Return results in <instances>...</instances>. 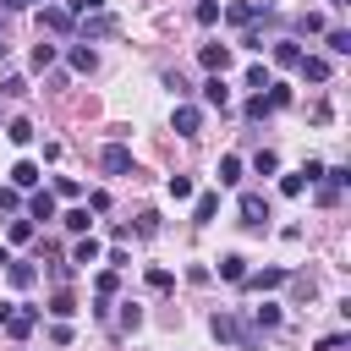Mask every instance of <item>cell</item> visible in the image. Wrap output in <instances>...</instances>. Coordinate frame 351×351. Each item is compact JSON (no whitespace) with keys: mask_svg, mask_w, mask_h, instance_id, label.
<instances>
[{"mask_svg":"<svg viewBox=\"0 0 351 351\" xmlns=\"http://www.w3.org/2000/svg\"><path fill=\"white\" fill-rule=\"evenodd\" d=\"M208 329H214V340H225V346H236V351H252V346H258V329H247L236 313H214Z\"/></svg>","mask_w":351,"mask_h":351,"instance_id":"1","label":"cell"},{"mask_svg":"<svg viewBox=\"0 0 351 351\" xmlns=\"http://www.w3.org/2000/svg\"><path fill=\"white\" fill-rule=\"evenodd\" d=\"M99 170L104 176H132V148L126 143H104L99 148Z\"/></svg>","mask_w":351,"mask_h":351,"instance_id":"2","label":"cell"},{"mask_svg":"<svg viewBox=\"0 0 351 351\" xmlns=\"http://www.w3.org/2000/svg\"><path fill=\"white\" fill-rule=\"evenodd\" d=\"M236 208H241V225H247V230H263V225H269V197H263V192H241Z\"/></svg>","mask_w":351,"mask_h":351,"instance_id":"3","label":"cell"},{"mask_svg":"<svg viewBox=\"0 0 351 351\" xmlns=\"http://www.w3.org/2000/svg\"><path fill=\"white\" fill-rule=\"evenodd\" d=\"M285 280H291V269H247V274H241V285L258 291V296H263V291H280Z\"/></svg>","mask_w":351,"mask_h":351,"instance_id":"4","label":"cell"},{"mask_svg":"<svg viewBox=\"0 0 351 351\" xmlns=\"http://www.w3.org/2000/svg\"><path fill=\"white\" fill-rule=\"evenodd\" d=\"M33 324H38V307H22V302H11V313H5V335L11 340H22V335H33Z\"/></svg>","mask_w":351,"mask_h":351,"instance_id":"5","label":"cell"},{"mask_svg":"<svg viewBox=\"0 0 351 351\" xmlns=\"http://www.w3.org/2000/svg\"><path fill=\"white\" fill-rule=\"evenodd\" d=\"M38 27H44V33H77V16H71L66 5H44V11H38Z\"/></svg>","mask_w":351,"mask_h":351,"instance_id":"6","label":"cell"},{"mask_svg":"<svg viewBox=\"0 0 351 351\" xmlns=\"http://www.w3.org/2000/svg\"><path fill=\"white\" fill-rule=\"evenodd\" d=\"M170 126H176V137H197V126H203V110H197V104H176Z\"/></svg>","mask_w":351,"mask_h":351,"instance_id":"7","label":"cell"},{"mask_svg":"<svg viewBox=\"0 0 351 351\" xmlns=\"http://www.w3.org/2000/svg\"><path fill=\"white\" fill-rule=\"evenodd\" d=\"M77 33H82V44H93V38H110V33H115V16H104V11H93L88 22H77Z\"/></svg>","mask_w":351,"mask_h":351,"instance_id":"8","label":"cell"},{"mask_svg":"<svg viewBox=\"0 0 351 351\" xmlns=\"http://www.w3.org/2000/svg\"><path fill=\"white\" fill-rule=\"evenodd\" d=\"M66 66H71V71H77V77H88V71H93V66H99V55H93V44H82V38H77V44H71V49H66Z\"/></svg>","mask_w":351,"mask_h":351,"instance_id":"9","label":"cell"},{"mask_svg":"<svg viewBox=\"0 0 351 351\" xmlns=\"http://www.w3.org/2000/svg\"><path fill=\"white\" fill-rule=\"evenodd\" d=\"M263 11H269V5H263V0H236V5H225V16H230V22H236V27H247V22H258V16H263Z\"/></svg>","mask_w":351,"mask_h":351,"instance_id":"10","label":"cell"},{"mask_svg":"<svg viewBox=\"0 0 351 351\" xmlns=\"http://www.w3.org/2000/svg\"><path fill=\"white\" fill-rule=\"evenodd\" d=\"M197 60H203V71H219V77H225L230 49H225V44H203V49H197Z\"/></svg>","mask_w":351,"mask_h":351,"instance_id":"11","label":"cell"},{"mask_svg":"<svg viewBox=\"0 0 351 351\" xmlns=\"http://www.w3.org/2000/svg\"><path fill=\"white\" fill-rule=\"evenodd\" d=\"M203 104H214V110H225V104H230V88H225V77H219V71H208V82H203Z\"/></svg>","mask_w":351,"mask_h":351,"instance_id":"12","label":"cell"},{"mask_svg":"<svg viewBox=\"0 0 351 351\" xmlns=\"http://www.w3.org/2000/svg\"><path fill=\"white\" fill-rule=\"evenodd\" d=\"M11 186H16V192H33V186H38V165H33V159H16V165H11Z\"/></svg>","mask_w":351,"mask_h":351,"instance_id":"13","label":"cell"},{"mask_svg":"<svg viewBox=\"0 0 351 351\" xmlns=\"http://www.w3.org/2000/svg\"><path fill=\"white\" fill-rule=\"evenodd\" d=\"M296 71H302L307 82H329V60H324V55H302V60H296Z\"/></svg>","mask_w":351,"mask_h":351,"instance_id":"14","label":"cell"},{"mask_svg":"<svg viewBox=\"0 0 351 351\" xmlns=\"http://www.w3.org/2000/svg\"><path fill=\"white\" fill-rule=\"evenodd\" d=\"M241 274H247V258H241V252H225V258H219V280L241 285Z\"/></svg>","mask_w":351,"mask_h":351,"instance_id":"15","label":"cell"},{"mask_svg":"<svg viewBox=\"0 0 351 351\" xmlns=\"http://www.w3.org/2000/svg\"><path fill=\"white\" fill-rule=\"evenodd\" d=\"M302 60V44L296 38H274V66H296Z\"/></svg>","mask_w":351,"mask_h":351,"instance_id":"16","label":"cell"},{"mask_svg":"<svg viewBox=\"0 0 351 351\" xmlns=\"http://www.w3.org/2000/svg\"><path fill=\"white\" fill-rule=\"evenodd\" d=\"M27 214L33 219H55V192H33L27 197Z\"/></svg>","mask_w":351,"mask_h":351,"instance_id":"17","label":"cell"},{"mask_svg":"<svg viewBox=\"0 0 351 351\" xmlns=\"http://www.w3.org/2000/svg\"><path fill=\"white\" fill-rule=\"evenodd\" d=\"M214 214H219V192H203V197L192 203V219H197V225H208Z\"/></svg>","mask_w":351,"mask_h":351,"instance_id":"18","label":"cell"},{"mask_svg":"<svg viewBox=\"0 0 351 351\" xmlns=\"http://www.w3.org/2000/svg\"><path fill=\"white\" fill-rule=\"evenodd\" d=\"M214 176H219V186H236V181H241V159H236V154H225Z\"/></svg>","mask_w":351,"mask_h":351,"instance_id":"19","label":"cell"},{"mask_svg":"<svg viewBox=\"0 0 351 351\" xmlns=\"http://www.w3.org/2000/svg\"><path fill=\"white\" fill-rule=\"evenodd\" d=\"M99 252H104V247H99L93 236H82V241L71 247V263H99Z\"/></svg>","mask_w":351,"mask_h":351,"instance_id":"20","label":"cell"},{"mask_svg":"<svg viewBox=\"0 0 351 351\" xmlns=\"http://www.w3.org/2000/svg\"><path fill=\"white\" fill-rule=\"evenodd\" d=\"M5 274H11V285H16V291H27V285L38 280V269H33V263H5Z\"/></svg>","mask_w":351,"mask_h":351,"instance_id":"21","label":"cell"},{"mask_svg":"<svg viewBox=\"0 0 351 351\" xmlns=\"http://www.w3.org/2000/svg\"><path fill=\"white\" fill-rule=\"evenodd\" d=\"M55 60H60V49H55V44H33V71H49Z\"/></svg>","mask_w":351,"mask_h":351,"instance_id":"22","label":"cell"},{"mask_svg":"<svg viewBox=\"0 0 351 351\" xmlns=\"http://www.w3.org/2000/svg\"><path fill=\"white\" fill-rule=\"evenodd\" d=\"M5 137H11L16 148H27V143H33V121H22V115H16V121L5 126Z\"/></svg>","mask_w":351,"mask_h":351,"instance_id":"23","label":"cell"},{"mask_svg":"<svg viewBox=\"0 0 351 351\" xmlns=\"http://www.w3.org/2000/svg\"><path fill=\"white\" fill-rule=\"evenodd\" d=\"M137 324H143V307H137V302H121V318H115V329L126 335V329H137Z\"/></svg>","mask_w":351,"mask_h":351,"instance_id":"24","label":"cell"},{"mask_svg":"<svg viewBox=\"0 0 351 351\" xmlns=\"http://www.w3.org/2000/svg\"><path fill=\"white\" fill-rule=\"evenodd\" d=\"M252 170H258V176H274V170H280V154H274V148L252 154Z\"/></svg>","mask_w":351,"mask_h":351,"instance_id":"25","label":"cell"},{"mask_svg":"<svg viewBox=\"0 0 351 351\" xmlns=\"http://www.w3.org/2000/svg\"><path fill=\"white\" fill-rule=\"evenodd\" d=\"M49 313H55V318H71V313H77V296H71V291H55Z\"/></svg>","mask_w":351,"mask_h":351,"instance_id":"26","label":"cell"},{"mask_svg":"<svg viewBox=\"0 0 351 351\" xmlns=\"http://www.w3.org/2000/svg\"><path fill=\"white\" fill-rule=\"evenodd\" d=\"M252 324H258V329H274V324H280V307H274V302L252 307Z\"/></svg>","mask_w":351,"mask_h":351,"instance_id":"27","label":"cell"},{"mask_svg":"<svg viewBox=\"0 0 351 351\" xmlns=\"http://www.w3.org/2000/svg\"><path fill=\"white\" fill-rule=\"evenodd\" d=\"M280 192H285V197H302V192H307V176H302V170H291V176L280 181Z\"/></svg>","mask_w":351,"mask_h":351,"instance_id":"28","label":"cell"},{"mask_svg":"<svg viewBox=\"0 0 351 351\" xmlns=\"http://www.w3.org/2000/svg\"><path fill=\"white\" fill-rule=\"evenodd\" d=\"M197 22L214 27V22H219V0H197Z\"/></svg>","mask_w":351,"mask_h":351,"instance_id":"29","label":"cell"},{"mask_svg":"<svg viewBox=\"0 0 351 351\" xmlns=\"http://www.w3.org/2000/svg\"><path fill=\"white\" fill-rule=\"evenodd\" d=\"M269 110H274V104H269V93H252V99H247V115H252V121H263Z\"/></svg>","mask_w":351,"mask_h":351,"instance_id":"30","label":"cell"},{"mask_svg":"<svg viewBox=\"0 0 351 351\" xmlns=\"http://www.w3.org/2000/svg\"><path fill=\"white\" fill-rule=\"evenodd\" d=\"M324 181L340 192V186H351V170H346V165H329V170H324Z\"/></svg>","mask_w":351,"mask_h":351,"instance_id":"31","label":"cell"},{"mask_svg":"<svg viewBox=\"0 0 351 351\" xmlns=\"http://www.w3.org/2000/svg\"><path fill=\"white\" fill-rule=\"evenodd\" d=\"M296 27H302V33H324V16H318V11H302Z\"/></svg>","mask_w":351,"mask_h":351,"instance_id":"32","label":"cell"},{"mask_svg":"<svg viewBox=\"0 0 351 351\" xmlns=\"http://www.w3.org/2000/svg\"><path fill=\"white\" fill-rule=\"evenodd\" d=\"M329 49H335V55H351V33L335 27V33H329Z\"/></svg>","mask_w":351,"mask_h":351,"instance_id":"33","label":"cell"},{"mask_svg":"<svg viewBox=\"0 0 351 351\" xmlns=\"http://www.w3.org/2000/svg\"><path fill=\"white\" fill-rule=\"evenodd\" d=\"M0 93H5V99H22V93H27V77H5Z\"/></svg>","mask_w":351,"mask_h":351,"instance_id":"34","label":"cell"},{"mask_svg":"<svg viewBox=\"0 0 351 351\" xmlns=\"http://www.w3.org/2000/svg\"><path fill=\"white\" fill-rule=\"evenodd\" d=\"M170 197L186 203V197H192V181H186V176H170Z\"/></svg>","mask_w":351,"mask_h":351,"instance_id":"35","label":"cell"},{"mask_svg":"<svg viewBox=\"0 0 351 351\" xmlns=\"http://www.w3.org/2000/svg\"><path fill=\"white\" fill-rule=\"evenodd\" d=\"M88 225H93V219H88V208H71V214H66V230H77V236H82Z\"/></svg>","mask_w":351,"mask_h":351,"instance_id":"36","label":"cell"},{"mask_svg":"<svg viewBox=\"0 0 351 351\" xmlns=\"http://www.w3.org/2000/svg\"><path fill=\"white\" fill-rule=\"evenodd\" d=\"M148 285H154V291H170L176 274H170V269H148Z\"/></svg>","mask_w":351,"mask_h":351,"instance_id":"37","label":"cell"},{"mask_svg":"<svg viewBox=\"0 0 351 351\" xmlns=\"http://www.w3.org/2000/svg\"><path fill=\"white\" fill-rule=\"evenodd\" d=\"M269 82H274V77H269V71H263V66H252V71H247V88H258V93H263V88H269Z\"/></svg>","mask_w":351,"mask_h":351,"instance_id":"38","label":"cell"},{"mask_svg":"<svg viewBox=\"0 0 351 351\" xmlns=\"http://www.w3.org/2000/svg\"><path fill=\"white\" fill-rule=\"evenodd\" d=\"M269 104H274V110H285V104H291V88H280V82H269Z\"/></svg>","mask_w":351,"mask_h":351,"instance_id":"39","label":"cell"},{"mask_svg":"<svg viewBox=\"0 0 351 351\" xmlns=\"http://www.w3.org/2000/svg\"><path fill=\"white\" fill-rule=\"evenodd\" d=\"M77 192H82V186H77L71 176H55V197H77Z\"/></svg>","mask_w":351,"mask_h":351,"instance_id":"40","label":"cell"},{"mask_svg":"<svg viewBox=\"0 0 351 351\" xmlns=\"http://www.w3.org/2000/svg\"><path fill=\"white\" fill-rule=\"evenodd\" d=\"M104 5H110V0H71L66 11H71V16H82V11H104Z\"/></svg>","mask_w":351,"mask_h":351,"instance_id":"41","label":"cell"},{"mask_svg":"<svg viewBox=\"0 0 351 351\" xmlns=\"http://www.w3.org/2000/svg\"><path fill=\"white\" fill-rule=\"evenodd\" d=\"M33 236V219H11V241H27Z\"/></svg>","mask_w":351,"mask_h":351,"instance_id":"42","label":"cell"},{"mask_svg":"<svg viewBox=\"0 0 351 351\" xmlns=\"http://www.w3.org/2000/svg\"><path fill=\"white\" fill-rule=\"evenodd\" d=\"M318 351H346V335H324V340H318Z\"/></svg>","mask_w":351,"mask_h":351,"instance_id":"43","label":"cell"},{"mask_svg":"<svg viewBox=\"0 0 351 351\" xmlns=\"http://www.w3.org/2000/svg\"><path fill=\"white\" fill-rule=\"evenodd\" d=\"M22 197H16V186H0V208H16Z\"/></svg>","mask_w":351,"mask_h":351,"instance_id":"44","label":"cell"},{"mask_svg":"<svg viewBox=\"0 0 351 351\" xmlns=\"http://www.w3.org/2000/svg\"><path fill=\"white\" fill-rule=\"evenodd\" d=\"M5 263H11V252H5V247H0V269H5Z\"/></svg>","mask_w":351,"mask_h":351,"instance_id":"45","label":"cell"},{"mask_svg":"<svg viewBox=\"0 0 351 351\" xmlns=\"http://www.w3.org/2000/svg\"><path fill=\"white\" fill-rule=\"evenodd\" d=\"M329 5H351V0H329Z\"/></svg>","mask_w":351,"mask_h":351,"instance_id":"46","label":"cell"},{"mask_svg":"<svg viewBox=\"0 0 351 351\" xmlns=\"http://www.w3.org/2000/svg\"><path fill=\"white\" fill-rule=\"evenodd\" d=\"M0 55H5V38H0Z\"/></svg>","mask_w":351,"mask_h":351,"instance_id":"47","label":"cell"}]
</instances>
